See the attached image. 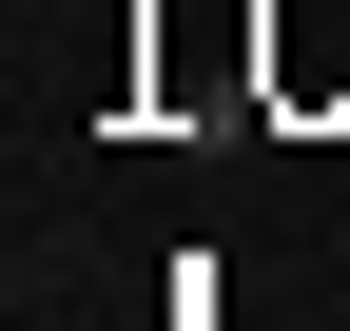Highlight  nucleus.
Instances as JSON below:
<instances>
[{
    "label": "nucleus",
    "instance_id": "nucleus-1",
    "mask_svg": "<svg viewBox=\"0 0 350 331\" xmlns=\"http://www.w3.org/2000/svg\"><path fill=\"white\" fill-rule=\"evenodd\" d=\"M273 98H350V0H273Z\"/></svg>",
    "mask_w": 350,
    "mask_h": 331
}]
</instances>
